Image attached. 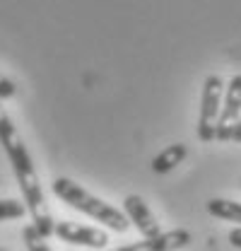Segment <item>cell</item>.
Returning a JSON list of instances; mask_svg holds the SVG:
<instances>
[{
    "instance_id": "1",
    "label": "cell",
    "mask_w": 241,
    "mask_h": 251,
    "mask_svg": "<svg viewBox=\"0 0 241 251\" xmlns=\"http://www.w3.org/2000/svg\"><path fill=\"white\" fill-rule=\"evenodd\" d=\"M0 145L5 150V155L12 164V172H15V179L22 188V196H24V205L31 215V225L39 229L41 237H51L56 234V222L53 215L46 205V198H44V191H41V181H39V174L34 169V162L31 155L24 145V140L20 138L15 124L10 121V116L5 114L2 104H0Z\"/></svg>"
},
{
    "instance_id": "2",
    "label": "cell",
    "mask_w": 241,
    "mask_h": 251,
    "mask_svg": "<svg viewBox=\"0 0 241 251\" xmlns=\"http://www.w3.org/2000/svg\"><path fill=\"white\" fill-rule=\"evenodd\" d=\"M51 188H53V193L58 196L63 203H68L70 208H75V210H80V213L94 218L96 222L106 225V227L114 229V232H125L128 225H130V220L125 218V213H120L114 205L104 203L101 198L92 196L90 191H85L80 184H75V181L68 179V176H58V179L51 184Z\"/></svg>"
},
{
    "instance_id": "3",
    "label": "cell",
    "mask_w": 241,
    "mask_h": 251,
    "mask_svg": "<svg viewBox=\"0 0 241 251\" xmlns=\"http://www.w3.org/2000/svg\"><path fill=\"white\" fill-rule=\"evenodd\" d=\"M222 92L224 82L219 75H208L203 82V99H200V119H198V138L203 143H212L217 133V121L222 111Z\"/></svg>"
},
{
    "instance_id": "4",
    "label": "cell",
    "mask_w": 241,
    "mask_h": 251,
    "mask_svg": "<svg viewBox=\"0 0 241 251\" xmlns=\"http://www.w3.org/2000/svg\"><path fill=\"white\" fill-rule=\"evenodd\" d=\"M56 237L75 244V247H90V249H104L109 244V234L99 227H87V225H77L70 220L56 222Z\"/></svg>"
},
{
    "instance_id": "5",
    "label": "cell",
    "mask_w": 241,
    "mask_h": 251,
    "mask_svg": "<svg viewBox=\"0 0 241 251\" xmlns=\"http://www.w3.org/2000/svg\"><path fill=\"white\" fill-rule=\"evenodd\" d=\"M241 119V73L229 80V87L224 92V104L219 111L217 121V133L215 140H232V128Z\"/></svg>"
},
{
    "instance_id": "6",
    "label": "cell",
    "mask_w": 241,
    "mask_h": 251,
    "mask_svg": "<svg viewBox=\"0 0 241 251\" xmlns=\"http://www.w3.org/2000/svg\"><path fill=\"white\" fill-rule=\"evenodd\" d=\"M123 210H125V218L138 227V232H140L145 239H154V237L162 234L159 222L154 220L152 210L147 208V203H145L140 196H125V201H123Z\"/></svg>"
},
{
    "instance_id": "7",
    "label": "cell",
    "mask_w": 241,
    "mask_h": 251,
    "mask_svg": "<svg viewBox=\"0 0 241 251\" xmlns=\"http://www.w3.org/2000/svg\"><path fill=\"white\" fill-rule=\"evenodd\" d=\"M191 242L193 237L188 229H171V232H162L154 239H143V242H135V244H128V247L114 251H179L188 247Z\"/></svg>"
},
{
    "instance_id": "8",
    "label": "cell",
    "mask_w": 241,
    "mask_h": 251,
    "mask_svg": "<svg viewBox=\"0 0 241 251\" xmlns=\"http://www.w3.org/2000/svg\"><path fill=\"white\" fill-rule=\"evenodd\" d=\"M186 155H188V148H186L183 143H174V145L164 148L159 155L152 159V172L167 174V172H171L174 167H179L181 162L186 159Z\"/></svg>"
},
{
    "instance_id": "9",
    "label": "cell",
    "mask_w": 241,
    "mask_h": 251,
    "mask_svg": "<svg viewBox=\"0 0 241 251\" xmlns=\"http://www.w3.org/2000/svg\"><path fill=\"white\" fill-rule=\"evenodd\" d=\"M208 213L219 220H229V222H239L241 225V203L237 201H227V198H212L208 201Z\"/></svg>"
},
{
    "instance_id": "10",
    "label": "cell",
    "mask_w": 241,
    "mask_h": 251,
    "mask_svg": "<svg viewBox=\"0 0 241 251\" xmlns=\"http://www.w3.org/2000/svg\"><path fill=\"white\" fill-rule=\"evenodd\" d=\"M22 239H24L27 251H51L48 244H46V237H41L34 225H27V227L22 229Z\"/></svg>"
},
{
    "instance_id": "11",
    "label": "cell",
    "mask_w": 241,
    "mask_h": 251,
    "mask_svg": "<svg viewBox=\"0 0 241 251\" xmlns=\"http://www.w3.org/2000/svg\"><path fill=\"white\" fill-rule=\"evenodd\" d=\"M27 215V205L12 198H2L0 201V220H17Z\"/></svg>"
},
{
    "instance_id": "12",
    "label": "cell",
    "mask_w": 241,
    "mask_h": 251,
    "mask_svg": "<svg viewBox=\"0 0 241 251\" xmlns=\"http://www.w3.org/2000/svg\"><path fill=\"white\" fill-rule=\"evenodd\" d=\"M15 94H17L15 82L7 80L5 75H0V99H10V97H15Z\"/></svg>"
},
{
    "instance_id": "13",
    "label": "cell",
    "mask_w": 241,
    "mask_h": 251,
    "mask_svg": "<svg viewBox=\"0 0 241 251\" xmlns=\"http://www.w3.org/2000/svg\"><path fill=\"white\" fill-rule=\"evenodd\" d=\"M229 244L237 247V249H241V227H237V229L229 232Z\"/></svg>"
},
{
    "instance_id": "14",
    "label": "cell",
    "mask_w": 241,
    "mask_h": 251,
    "mask_svg": "<svg viewBox=\"0 0 241 251\" xmlns=\"http://www.w3.org/2000/svg\"><path fill=\"white\" fill-rule=\"evenodd\" d=\"M232 140H234V143H241V119L237 121V126L232 128Z\"/></svg>"
},
{
    "instance_id": "15",
    "label": "cell",
    "mask_w": 241,
    "mask_h": 251,
    "mask_svg": "<svg viewBox=\"0 0 241 251\" xmlns=\"http://www.w3.org/2000/svg\"><path fill=\"white\" fill-rule=\"evenodd\" d=\"M0 251H5V249H0Z\"/></svg>"
}]
</instances>
